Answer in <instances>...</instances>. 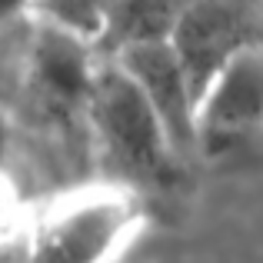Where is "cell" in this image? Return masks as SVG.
Returning a JSON list of instances; mask_svg holds the SVG:
<instances>
[{
  "mask_svg": "<svg viewBox=\"0 0 263 263\" xmlns=\"http://www.w3.org/2000/svg\"><path fill=\"white\" fill-rule=\"evenodd\" d=\"M103 57L93 40L37 20L27 47V80L50 110H84Z\"/></svg>",
  "mask_w": 263,
  "mask_h": 263,
  "instance_id": "cell-6",
  "label": "cell"
},
{
  "mask_svg": "<svg viewBox=\"0 0 263 263\" xmlns=\"http://www.w3.org/2000/svg\"><path fill=\"white\" fill-rule=\"evenodd\" d=\"M107 60H114L143 93V100L150 103V110L160 120L177 160L186 154H197V120H193L197 117V100H193L186 73L177 64L167 40L123 47Z\"/></svg>",
  "mask_w": 263,
  "mask_h": 263,
  "instance_id": "cell-5",
  "label": "cell"
},
{
  "mask_svg": "<svg viewBox=\"0 0 263 263\" xmlns=\"http://www.w3.org/2000/svg\"><path fill=\"white\" fill-rule=\"evenodd\" d=\"M13 147H17V123H13L10 110L0 107V174H7V167H10Z\"/></svg>",
  "mask_w": 263,
  "mask_h": 263,
  "instance_id": "cell-10",
  "label": "cell"
},
{
  "mask_svg": "<svg viewBox=\"0 0 263 263\" xmlns=\"http://www.w3.org/2000/svg\"><path fill=\"white\" fill-rule=\"evenodd\" d=\"M100 143V154L123 180H143V183H170L177 174V157L167 143L157 114L134 80L103 57L97 80L84 103Z\"/></svg>",
  "mask_w": 263,
  "mask_h": 263,
  "instance_id": "cell-2",
  "label": "cell"
},
{
  "mask_svg": "<svg viewBox=\"0 0 263 263\" xmlns=\"http://www.w3.org/2000/svg\"><path fill=\"white\" fill-rule=\"evenodd\" d=\"M180 4L183 0H100V57H114L134 44L167 40Z\"/></svg>",
  "mask_w": 263,
  "mask_h": 263,
  "instance_id": "cell-7",
  "label": "cell"
},
{
  "mask_svg": "<svg viewBox=\"0 0 263 263\" xmlns=\"http://www.w3.org/2000/svg\"><path fill=\"white\" fill-rule=\"evenodd\" d=\"M183 67L193 100L247 47L263 44L260 10L253 0H183L167 37Z\"/></svg>",
  "mask_w": 263,
  "mask_h": 263,
  "instance_id": "cell-3",
  "label": "cell"
},
{
  "mask_svg": "<svg viewBox=\"0 0 263 263\" xmlns=\"http://www.w3.org/2000/svg\"><path fill=\"white\" fill-rule=\"evenodd\" d=\"M24 13H33V0H0V27L13 24Z\"/></svg>",
  "mask_w": 263,
  "mask_h": 263,
  "instance_id": "cell-11",
  "label": "cell"
},
{
  "mask_svg": "<svg viewBox=\"0 0 263 263\" xmlns=\"http://www.w3.org/2000/svg\"><path fill=\"white\" fill-rule=\"evenodd\" d=\"M37 20H50L57 27L93 40L100 33V0H33Z\"/></svg>",
  "mask_w": 263,
  "mask_h": 263,
  "instance_id": "cell-8",
  "label": "cell"
},
{
  "mask_svg": "<svg viewBox=\"0 0 263 263\" xmlns=\"http://www.w3.org/2000/svg\"><path fill=\"white\" fill-rule=\"evenodd\" d=\"M143 203L127 183H93L50 200L27 223L30 263H114L143 227Z\"/></svg>",
  "mask_w": 263,
  "mask_h": 263,
  "instance_id": "cell-1",
  "label": "cell"
},
{
  "mask_svg": "<svg viewBox=\"0 0 263 263\" xmlns=\"http://www.w3.org/2000/svg\"><path fill=\"white\" fill-rule=\"evenodd\" d=\"M0 263H30L27 260V253H24V247H20V253H13V257H4Z\"/></svg>",
  "mask_w": 263,
  "mask_h": 263,
  "instance_id": "cell-12",
  "label": "cell"
},
{
  "mask_svg": "<svg viewBox=\"0 0 263 263\" xmlns=\"http://www.w3.org/2000/svg\"><path fill=\"white\" fill-rule=\"evenodd\" d=\"M197 150H227L263 130V44L247 47L197 100Z\"/></svg>",
  "mask_w": 263,
  "mask_h": 263,
  "instance_id": "cell-4",
  "label": "cell"
},
{
  "mask_svg": "<svg viewBox=\"0 0 263 263\" xmlns=\"http://www.w3.org/2000/svg\"><path fill=\"white\" fill-rule=\"evenodd\" d=\"M27 233V213L24 200H20L17 186L10 183V177L0 174V247L13 243L17 237Z\"/></svg>",
  "mask_w": 263,
  "mask_h": 263,
  "instance_id": "cell-9",
  "label": "cell"
}]
</instances>
